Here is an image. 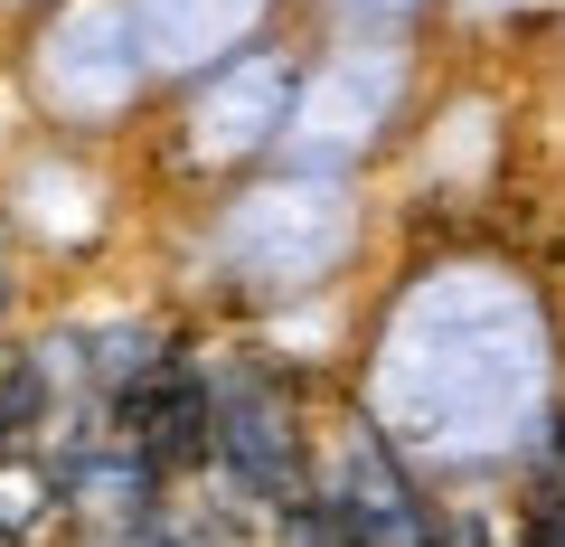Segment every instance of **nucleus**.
Instances as JSON below:
<instances>
[{
  "label": "nucleus",
  "instance_id": "1",
  "mask_svg": "<svg viewBox=\"0 0 565 547\" xmlns=\"http://www.w3.org/2000/svg\"><path fill=\"white\" fill-rule=\"evenodd\" d=\"M207 453L226 463V482L245 501L292 509L302 501V415H292V387L264 359H226L207 378Z\"/></svg>",
  "mask_w": 565,
  "mask_h": 547
},
{
  "label": "nucleus",
  "instance_id": "2",
  "mask_svg": "<svg viewBox=\"0 0 565 547\" xmlns=\"http://www.w3.org/2000/svg\"><path fill=\"white\" fill-rule=\"evenodd\" d=\"M226 245H236V264H255V274H321L330 255L349 245V208L340 189L321 180H292V189H264V199L236 208V227H226Z\"/></svg>",
  "mask_w": 565,
  "mask_h": 547
},
{
  "label": "nucleus",
  "instance_id": "3",
  "mask_svg": "<svg viewBox=\"0 0 565 547\" xmlns=\"http://www.w3.org/2000/svg\"><path fill=\"white\" fill-rule=\"evenodd\" d=\"M114 444L141 453L151 472L207 463V378H199V368H180V359H161L132 397L114 406Z\"/></svg>",
  "mask_w": 565,
  "mask_h": 547
},
{
  "label": "nucleus",
  "instance_id": "4",
  "mask_svg": "<svg viewBox=\"0 0 565 547\" xmlns=\"http://www.w3.org/2000/svg\"><path fill=\"white\" fill-rule=\"evenodd\" d=\"M321 501L340 509L349 528H359V547H415V538H424V519H415V491H405V472L386 463V444H377V434H359V444H349L340 482H330Z\"/></svg>",
  "mask_w": 565,
  "mask_h": 547
},
{
  "label": "nucleus",
  "instance_id": "5",
  "mask_svg": "<svg viewBox=\"0 0 565 547\" xmlns=\"http://www.w3.org/2000/svg\"><path fill=\"white\" fill-rule=\"evenodd\" d=\"M386 95H396V57H340L321 85H311V104H302V133L311 151H349V143H367L377 133V114H386Z\"/></svg>",
  "mask_w": 565,
  "mask_h": 547
},
{
  "label": "nucleus",
  "instance_id": "6",
  "mask_svg": "<svg viewBox=\"0 0 565 547\" xmlns=\"http://www.w3.org/2000/svg\"><path fill=\"white\" fill-rule=\"evenodd\" d=\"M274 104H282V66L274 57H245L236 85H217V95L199 104V143L207 151H245L274 133Z\"/></svg>",
  "mask_w": 565,
  "mask_h": 547
},
{
  "label": "nucleus",
  "instance_id": "7",
  "mask_svg": "<svg viewBox=\"0 0 565 547\" xmlns=\"http://www.w3.org/2000/svg\"><path fill=\"white\" fill-rule=\"evenodd\" d=\"M141 10H151V39H161L170 57H199V48L226 39L255 0H141Z\"/></svg>",
  "mask_w": 565,
  "mask_h": 547
},
{
  "label": "nucleus",
  "instance_id": "8",
  "mask_svg": "<svg viewBox=\"0 0 565 547\" xmlns=\"http://www.w3.org/2000/svg\"><path fill=\"white\" fill-rule=\"evenodd\" d=\"M282 547H359V528H349L330 501H292L282 509Z\"/></svg>",
  "mask_w": 565,
  "mask_h": 547
},
{
  "label": "nucleus",
  "instance_id": "9",
  "mask_svg": "<svg viewBox=\"0 0 565 547\" xmlns=\"http://www.w3.org/2000/svg\"><path fill=\"white\" fill-rule=\"evenodd\" d=\"M170 547H245V538L226 528V509H180V528H170Z\"/></svg>",
  "mask_w": 565,
  "mask_h": 547
},
{
  "label": "nucleus",
  "instance_id": "10",
  "mask_svg": "<svg viewBox=\"0 0 565 547\" xmlns=\"http://www.w3.org/2000/svg\"><path fill=\"white\" fill-rule=\"evenodd\" d=\"M0 293H10V284H0Z\"/></svg>",
  "mask_w": 565,
  "mask_h": 547
}]
</instances>
